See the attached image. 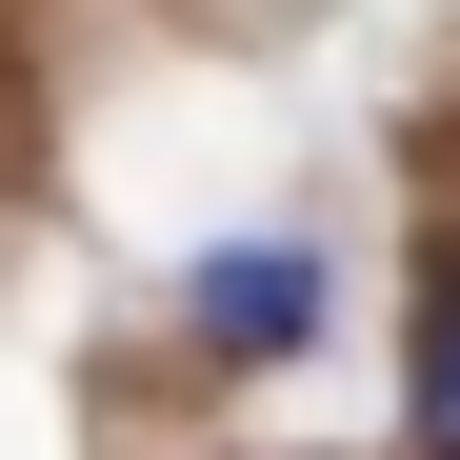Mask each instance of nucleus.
<instances>
[{"label":"nucleus","instance_id":"nucleus-2","mask_svg":"<svg viewBox=\"0 0 460 460\" xmlns=\"http://www.w3.org/2000/svg\"><path fill=\"white\" fill-rule=\"evenodd\" d=\"M420 460H460V241L420 261Z\"/></svg>","mask_w":460,"mask_h":460},{"label":"nucleus","instance_id":"nucleus-1","mask_svg":"<svg viewBox=\"0 0 460 460\" xmlns=\"http://www.w3.org/2000/svg\"><path fill=\"white\" fill-rule=\"evenodd\" d=\"M200 341H220V360L321 341V261H300V241H200Z\"/></svg>","mask_w":460,"mask_h":460}]
</instances>
